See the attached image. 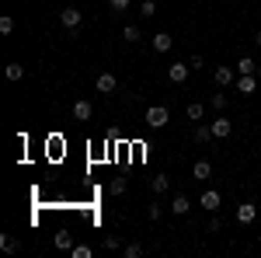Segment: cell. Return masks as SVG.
<instances>
[{
	"label": "cell",
	"instance_id": "obj_1",
	"mask_svg": "<svg viewBox=\"0 0 261 258\" xmlns=\"http://www.w3.org/2000/svg\"><path fill=\"white\" fill-rule=\"evenodd\" d=\"M143 122H146L150 129H164V126L171 122V112H167V105H150V108L143 112Z\"/></svg>",
	"mask_w": 261,
	"mask_h": 258
},
{
	"label": "cell",
	"instance_id": "obj_2",
	"mask_svg": "<svg viewBox=\"0 0 261 258\" xmlns=\"http://www.w3.org/2000/svg\"><path fill=\"white\" fill-rule=\"evenodd\" d=\"M60 25L66 28V32H77V28L84 25L81 7H63V11H60Z\"/></svg>",
	"mask_w": 261,
	"mask_h": 258
},
{
	"label": "cell",
	"instance_id": "obj_3",
	"mask_svg": "<svg viewBox=\"0 0 261 258\" xmlns=\"http://www.w3.org/2000/svg\"><path fill=\"white\" fill-rule=\"evenodd\" d=\"M213 80H216V87L237 84V66H216V70H213Z\"/></svg>",
	"mask_w": 261,
	"mask_h": 258
},
{
	"label": "cell",
	"instance_id": "obj_4",
	"mask_svg": "<svg viewBox=\"0 0 261 258\" xmlns=\"http://www.w3.org/2000/svg\"><path fill=\"white\" fill-rule=\"evenodd\" d=\"M115 87H119V77H115V74H108V70L94 77V91H98V95H112Z\"/></svg>",
	"mask_w": 261,
	"mask_h": 258
},
{
	"label": "cell",
	"instance_id": "obj_5",
	"mask_svg": "<svg viewBox=\"0 0 261 258\" xmlns=\"http://www.w3.org/2000/svg\"><path fill=\"white\" fill-rule=\"evenodd\" d=\"M188 74H192V66H188V63H181V60L167 66V80H171V84H185Z\"/></svg>",
	"mask_w": 261,
	"mask_h": 258
},
{
	"label": "cell",
	"instance_id": "obj_6",
	"mask_svg": "<svg viewBox=\"0 0 261 258\" xmlns=\"http://www.w3.org/2000/svg\"><path fill=\"white\" fill-rule=\"evenodd\" d=\"M70 112H73V119H77V122H91V115H94V105H91L87 98H77Z\"/></svg>",
	"mask_w": 261,
	"mask_h": 258
},
{
	"label": "cell",
	"instance_id": "obj_7",
	"mask_svg": "<svg viewBox=\"0 0 261 258\" xmlns=\"http://www.w3.org/2000/svg\"><path fill=\"white\" fill-rule=\"evenodd\" d=\"M209 126H213V136H216V139H226L230 133H233V122L226 119V115H216V119L209 122Z\"/></svg>",
	"mask_w": 261,
	"mask_h": 258
},
{
	"label": "cell",
	"instance_id": "obj_8",
	"mask_svg": "<svg viewBox=\"0 0 261 258\" xmlns=\"http://www.w3.org/2000/svg\"><path fill=\"white\" fill-rule=\"evenodd\" d=\"M254 220H258V206H254V202H241V206H237V223L247 227V223H254Z\"/></svg>",
	"mask_w": 261,
	"mask_h": 258
},
{
	"label": "cell",
	"instance_id": "obj_9",
	"mask_svg": "<svg viewBox=\"0 0 261 258\" xmlns=\"http://www.w3.org/2000/svg\"><path fill=\"white\" fill-rule=\"evenodd\" d=\"M258 84H261V80L254 77V74H237V91H241V95H254Z\"/></svg>",
	"mask_w": 261,
	"mask_h": 258
},
{
	"label": "cell",
	"instance_id": "obj_10",
	"mask_svg": "<svg viewBox=\"0 0 261 258\" xmlns=\"http://www.w3.org/2000/svg\"><path fill=\"white\" fill-rule=\"evenodd\" d=\"M202 209H209V213H220V206H223V199H220V192H213V189H205L202 192Z\"/></svg>",
	"mask_w": 261,
	"mask_h": 258
},
{
	"label": "cell",
	"instance_id": "obj_11",
	"mask_svg": "<svg viewBox=\"0 0 261 258\" xmlns=\"http://www.w3.org/2000/svg\"><path fill=\"white\" fill-rule=\"evenodd\" d=\"M192 139H195V143H213V126H209V122H199V126H195V129H192Z\"/></svg>",
	"mask_w": 261,
	"mask_h": 258
},
{
	"label": "cell",
	"instance_id": "obj_12",
	"mask_svg": "<svg viewBox=\"0 0 261 258\" xmlns=\"http://www.w3.org/2000/svg\"><path fill=\"white\" fill-rule=\"evenodd\" d=\"M192 178H195V181H209V178H213V164H209V160H195Z\"/></svg>",
	"mask_w": 261,
	"mask_h": 258
},
{
	"label": "cell",
	"instance_id": "obj_13",
	"mask_svg": "<svg viewBox=\"0 0 261 258\" xmlns=\"http://www.w3.org/2000/svg\"><path fill=\"white\" fill-rule=\"evenodd\" d=\"M150 45H153V53H167V49L174 45V39H171L167 32H157V35L150 39Z\"/></svg>",
	"mask_w": 261,
	"mask_h": 258
},
{
	"label": "cell",
	"instance_id": "obj_14",
	"mask_svg": "<svg viewBox=\"0 0 261 258\" xmlns=\"http://www.w3.org/2000/svg\"><path fill=\"white\" fill-rule=\"evenodd\" d=\"M188 209H192V202H188V196H174L171 199V213H174V217H185V213H188Z\"/></svg>",
	"mask_w": 261,
	"mask_h": 258
},
{
	"label": "cell",
	"instance_id": "obj_15",
	"mask_svg": "<svg viewBox=\"0 0 261 258\" xmlns=\"http://www.w3.org/2000/svg\"><path fill=\"white\" fill-rule=\"evenodd\" d=\"M150 189H153V192H157V196H164V192H167V189H171V178H167V175H153V178H150Z\"/></svg>",
	"mask_w": 261,
	"mask_h": 258
},
{
	"label": "cell",
	"instance_id": "obj_16",
	"mask_svg": "<svg viewBox=\"0 0 261 258\" xmlns=\"http://www.w3.org/2000/svg\"><path fill=\"white\" fill-rule=\"evenodd\" d=\"M185 115L192 122H202V115H205V105L202 101H188V108H185Z\"/></svg>",
	"mask_w": 261,
	"mask_h": 258
},
{
	"label": "cell",
	"instance_id": "obj_17",
	"mask_svg": "<svg viewBox=\"0 0 261 258\" xmlns=\"http://www.w3.org/2000/svg\"><path fill=\"white\" fill-rule=\"evenodd\" d=\"M4 77L11 80V84H18V80H24V66H21V63H7V70H4Z\"/></svg>",
	"mask_w": 261,
	"mask_h": 258
},
{
	"label": "cell",
	"instance_id": "obj_18",
	"mask_svg": "<svg viewBox=\"0 0 261 258\" xmlns=\"http://www.w3.org/2000/svg\"><path fill=\"white\" fill-rule=\"evenodd\" d=\"M53 244H56V248H60V251H73V234H70V230H60V234H56V241H53Z\"/></svg>",
	"mask_w": 261,
	"mask_h": 258
},
{
	"label": "cell",
	"instance_id": "obj_19",
	"mask_svg": "<svg viewBox=\"0 0 261 258\" xmlns=\"http://www.w3.org/2000/svg\"><path fill=\"white\" fill-rule=\"evenodd\" d=\"M122 39H125V42H133V45H136V42L143 39V32L136 28V25H125V28H122Z\"/></svg>",
	"mask_w": 261,
	"mask_h": 258
},
{
	"label": "cell",
	"instance_id": "obj_20",
	"mask_svg": "<svg viewBox=\"0 0 261 258\" xmlns=\"http://www.w3.org/2000/svg\"><path fill=\"white\" fill-rule=\"evenodd\" d=\"M254 70H258V63L251 60V56H241L237 60V74H254Z\"/></svg>",
	"mask_w": 261,
	"mask_h": 258
},
{
	"label": "cell",
	"instance_id": "obj_21",
	"mask_svg": "<svg viewBox=\"0 0 261 258\" xmlns=\"http://www.w3.org/2000/svg\"><path fill=\"white\" fill-rule=\"evenodd\" d=\"M129 7H133V0H108V11L112 14H125Z\"/></svg>",
	"mask_w": 261,
	"mask_h": 258
},
{
	"label": "cell",
	"instance_id": "obj_22",
	"mask_svg": "<svg viewBox=\"0 0 261 258\" xmlns=\"http://www.w3.org/2000/svg\"><path fill=\"white\" fill-rule=\"evenodd\" d=\"M161 217H164V206H161V202H150V206H146V220H150V223H157Z\"/></svg>",
	"mask_w": 261,
	"mask_h": 258
},
{
	"label": "cell",
	"instance_id": "obj_23",
	"mask_svg": "<svg viewBox=\"0 0 261 258\" xmlns=\"http://www.w3.org/2000/svg\"><path fill=\"white\" fill-rule=\"evenodd\" d=\"M122 255H125V258H143V244H136V241H129V244L122 248Z\"/></svg>",
	"mask_w": 261,
	"mask_h": 258
},
{
	"label": "cell",
	"instance_id": "obj_24",
	"mask_svg": "<svg viewBox=\"0 0 261 258\" xmlns=\"http://www.w3.org/2000/svg\"><path fill=\"white\" fill-rule=\"evenodd\" d=\"M125 189H129V181H125V178H112V185H108V192H112V196H122Z\"/></svg>",
	"mask_w": 261,
	"mask_h": 258
},
{
	"label": "cell",
	"instance_id": "obj_25",
	"mask_svg": "<svg viewBox=\"0 0 261 258\" xmlns=\"http://www.w3.org/2000/svg\"><path fill=\"white\" fill-rule=\"evenodd\" d=\"M209 108H213V112H223V108H226V95H220V91H216V95L209 98Z\"/></svg>",
	"mask_w": 261,
	"mask_h": 258
},
{
	"label": "cell",
	"instance_id": "obj_26",
	"mask_svg": "<svg viewBox=\"0 0 261 258\" xmlns=\"http://www.w3.org/2000/svg\"><path fill=\"white\" fill-rule=\"evenodd\" d=\"M140 14H143V18H153V14H157V0H143Z\"/></svg>",
	"mask_w": 261,
	"mask_h": 258
},
{
	"label": "cell",
	"instance_id": "obj_27",
	"mask_svg": "<svg viewBox=\"0 0 261 258\" xmlns=\"http://www.w3.org/2000/svg\"><path fill=\"white\" fill-rule=\"evenodd\" d=\"M14 32V18L11 14H0V35H11Z\"/></svg>",
	"mask_w": 261,
	"mask_h": 258
},
{
	"label": "cell",
	"instance_id": "obj_28",
	"mask_svg": "<svg viewBox=\"0 0 261 258\" xmlns=\"http://www.w3.org/2000/svg\"><path fill=\"white\" fill-rule=\"evenodd\" d=\"M0 248H4L7 255H14V251H18V241L11 238V234H4V238H0Z\"/></svg>",
	"mask_w": 261,
	"mask_h": 258
},
{
	"label": "cell",
	"instance_id": "obj_29",
	"mask_svg": "<svg viewBox=\"0 0 261 258\" xmlns=\"http://www.w3.org/2000/svg\"><path fill=\"white\" fill-rule=\"evenodd\" d=\"M94 251L87 248V244H73V258H91Z\"/></svg>",
	"mask_w": 261,
	"mask_h": 258
},
{
	"label": "cell",
	"instance_id": "obj_30",
	"mask_svg": "<svg viewBox=\"0 0 261 258\" xmlns=\"http://www.w3.org/2000/svg\"><path fill=\"white\" fill-rule=\"evenodd\" d=\"M223 230V220H220V213H213V220H209V234H220Z\"/></svg>",
	"mask_w": 261,
	"mask_h": 258
},
{
	"label": "cell",
	"instance_id": "obj_31",
	"mask_svg": "<svg viewBox=\"0 0 261 258\" xmlns=\"http://www.w3.org/2000/svg\"><path fill=\"white\" fill-rule=\"evenodd\" d=\"M105 248H108V251H119V248H122V241L115 238V234H108V238H105Z\"/></svg>",
	"mask_w": 261,
	"mask_h": 258
},
{
	"label": "cell",
	"instance_id": "obj_32",
	"mask_svg": "<svg viewBox=\"0 0 261 258\" xmlns=\"http://www.w3.org/2000/svg\"><path fill=\"white\" fill-rule=\"evenodd\" d=\"M188 66H192V70H202V66H205V60H202V56H192V63H188Z\"/></svg>",
	"mask_w": 261,
	"mask_h": 258
},
{
	"label": "cell",
	"instance_id": "obj_33",
	"mask_svg": "<svg viewBox=\"0 0 261 258\" xmlns=\"http://www.w3.org/2000/svg\"><path fill=\"white\" fill-rule=\"evenodd\" d=\"M254 45H261V32H258V35H254Z\"/></svg>",
	"mask_w": 261,
	"mask_h": 258
},
{
	"label": "cell",
	"instance_id": "obj_34",
	"mask_svg": "<svg viewBox=\"0 0 261 258\" xmlns=\"http://www.w3.org/2000/svg\"><path fill=\"white\" fill-rule=\"evenodd\" d=\"M254 77H258V80H261V66H258V70H254Z\"/></svg>",
	"mask_w": 261,
	"mask_h": 258
}]
</instances>
